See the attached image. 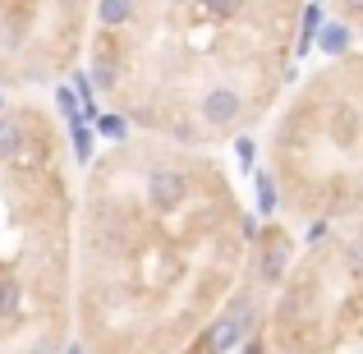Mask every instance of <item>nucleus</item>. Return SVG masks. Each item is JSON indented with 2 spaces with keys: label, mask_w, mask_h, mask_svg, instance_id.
Segmentation results:
<instances>
[{
  "label": "nucleus",
  "mask_w": 363,
  "mask_h": 354,
  "mask_svg": "<svg viewBox=\"0 0 363 354\" xmlns=\"http://www.w3.org/2000/svg\"><path fill=\"white\" fill-rule=\"evenodd\" d=\"M257 226L207 148L129 133L74 189V341L179 354L244 285Z\"/></svg>",
  "instance_id": "nucleus-1"
},
{
  "label": "nucleus",
  "mask_w": 363,
  "mask_h": 354,
  "mask_svg": "<svg viewBox=\"0 0 363 354\" xmlns=\"http://www.w3.org/2000/svg\"><path fill=\"white\" fill-rule=\"evenodd\" d=\"M303 14L308 0H97L83 60L133 133L212 152L281 106Z\"/></svg>",
  "instance_id": "nucleus-2"
},
{
  "label": "nucleus",
  "mask_w": 363,
  "mask_h": 354,
  "mask_svg": "<svg viewBox=\"0 0 363 354\" xmlns=\"http://www.w3.org/2000/svg\"><path fill=\"white\" fill-rule=\"evenodd\" d=\"M74 161L60 116L0 101V354L74 341Z\"/></svg>",
  "instance_id": "nucleus-3"
},
{
  "label": "nucleus",
  "mask_w": 363,
  "mask_h": 354,
  "mask_svg": "<svg viewBox=\"0 0 363 354\" xmlns=\"http://www.w3.org/2000/svg\"><path fill=\"white\" fill-rule=\"evenodd\" d=\"M267 184L299 226L363 216V51L336 55L285 97L267 138Z\"/></svg>",
  "instance_id": "nucleus-4"
},
{
  "label": "nucleus",
  "mask_w": 363,
  "mask_h": 354,
  "mask_svg": "<svg viewBox=\"0 0 363 354\" xmlns=\"http://www.w3.org/2000/svg\"><path fill=\"white\" fill-rule=\"evenodd\" d=\"M253 248L267 281L244 354H363V216L322 226L299 253L276 221Z\"/></svg>",
  "instance_id": "nucleus-5"
},
{
  "label": "nucleus",
  "mask_w": 363,
  "mask_h": 354,
  "mask_svg": "<svg viewBox=\"0 0 363 354\" xmlns=\"http://www.w3.org/2000/svg\"><path fill=\"white\" fill-rule=\"evenodd\" d=\"M97 0H0V92H37L83 60Z\"/></svg>",
  "instance_id": "nucleus-6"
},
{
  "label": "nucleus",
  "mask_w": 363,
  "mask_h": 354,
  "mask_svg": "<svg viewBox=\"0 0 363 354\" xmlns=\"http://www.w3.org/2000/svg\"><path fill=\"white\" fill-rule=\"evenodd\" d=\"M253 244H257V239H253ZM262 281H267V276H262V258H257V248H253V262H248V276H244L240 290H235V299L225 304V309L216 313V318L207 322V327L198 331L179 354H244L248 327H253L257 304H262Z\"/></svg>",
  "instance_id": "nucleus-7"
},
{
  "label": "nucleus",
  "mask_w": 363,
  "mask_h": 354,
  "mask_svg": "<svg viewBox=\"0 0 363 354\" xmlns=\"http://www.w3.org/2000/svg\"><path fill=\"white\" fill-rule=\"evenodd\" d=\"M331 9H336V18L345 28H354V33L363 37V0H331Z\"/></svg>",
  "instance_id": "nucleus-8"
}]
</instances>
